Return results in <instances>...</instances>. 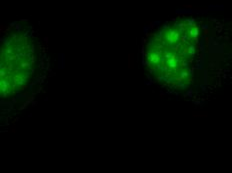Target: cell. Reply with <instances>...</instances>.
<instances>
[{"label": "cell", "mask_w": 232, "mask_h": 173, "mask_svg": "<svg viewBox=\"0 0 232 173\" xmlns=\"http://www.w3.org/2000/svg\"><path fill=\"white\" fill-rule=\"evenodd\" d=\"M30 37L21 32L9 34L1 50V96L9 97L21 90L32 74L34 48Z\"/></svg>", "instance_id": "obj_2"}, {"label": "cell", "mask_w": 232, "mask_h": 173, "mask_svg": "<svg viewBox=\"0 0 232 173\" xmlns=\"http://www.w3.org/2000/svg\"><path fill=\"white\" fill-rule=\"evenodd\" d=\"M145 63L153 79L168 90L184 93L214 75V66L232 79V20L180 16L149 37Z\"/></svg>", "instance_id": "obj_1"}]
</instances>
